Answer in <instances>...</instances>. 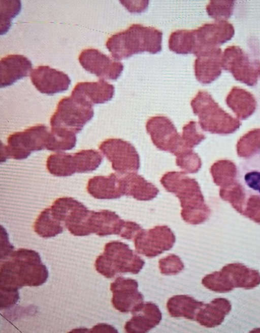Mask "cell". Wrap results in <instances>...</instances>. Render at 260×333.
Returning <instances> with one entry per match:
<instances>
[{
	"label": "cell",
	"instance_id": "1",
	"mask_svg": "<svg viewBox=\"0 0 260 333\" xmlns=\"http://www.w3.org/2000/svg\"><path fill=\"white\" fill-rule=\"evenodd\" d=\"M4 260L0 269L1 293H18L22 287L42 285L48 277V271L35 251L19 248Z\"/></svg>",
	"mask_w": 260,
	"mask_h": 333
},
{
	"label": "cell",
	"instance_id": "2",
	"mask_svg": "<svg viewBox=\"0 0 260 333\" xmlns=\"http://www.w3.org/2000/svg\"><path fill=\"white\" fill-rule=\"evenodd\" d=\"M165 189L175 195L180 202L181 216L185 222L198 225L204 222L209 210L204 203V197L197 181L184 172L171 171L160 180Z\"/></svg>",
	"mask_w": 260,
	"mask_h": 333
},
{
	"label": "cell",
	"instance_id": "3",
	"mask_svg": "<svg viewBox=\"0 0 260 333\" xmlns=\"http://www.w3.org/2000/svg\"><path fill=\"white\" fill-rule=\"evenodd\" d=\"M162 33L153 27L133 24L112 35L106 46L112 59L120 61L143 52L155 54L161 50Z\"/></svg>",
	"mask_w": 260,
	"mask_h": 333
},
{
	"label": "cell",
	"instance_id": "4",
	"mask_svg": "<svg viewBox=\"0 0 260 333\" xmlns=\"http://www.w3.org/2000/svg\"><path fill=\"white\" fill-rule=\"evenodd\" d=\"M193 114L202 129L211 133L231 134L241 125L239 120L224 111L205 91H199L190 102Z\"/></svg>",
	"mask_w": 260,
	"mask_h": 333
},
{
	"label": "cell",
	"instance_id": "5",
	"mask_svg": "<svg viewBox=\"0 0 260 333\" xmlns=\"http://www.w3.org/2000/svg\"><path fill=\"white\" fill-rule=\"evenodd\" d=\"M145 262L128 245L122 242L113 241L106 243L103 253L95 261L96 270L107 278L125 273L137 274Z\"/></svg>",
	"mask_w": 260,
	"mask_h": 333
},
{
	"label": "cell",
	"instance_id": "6",
	"mask_svg": "<svg viewBox=\"0 0 260 333\" xmlns=\"http://www.w3.org/2000/svg\"><path fill=\"white\" fill-rule=\"evenodd\" d=\"M202 284L209 290L221 293L229 292L235 288L251 289L260 284V273L242 264L230 263L220 271L205 276Z\"/></svg>",
	"mask_w": 260,
	"mask_h": 333
},
{
	"label": "cell",
	"instance_id": "7",
	"mask_svg": "<svg viewBox=\"0 0 260 333\" xmlns=\"http://www.w3.org/2000/svg\"><path fill=\"white\" fill-rule=\"evenodd\" d=\"M49 133L46 126L39 124L10 135L7 145L1 144V162L11 158L24 159L32 152L46 149Z\"/></svg>",
	"mask_w": 260,
	"mask_h": 333
},
{
	"label": "cell",
	"instance_id": "8",
	"mask_svg": "<svg viewBox=\"0 0 260 333\" xmlns=\"http://www.w3.org/2000/svg\"><path fill=\"white\" fill-rule=\"evenodd\" d=\"M93 115L92 106L79 102L71 96L65 97L58 103L50 123L51 127L66 129L77 134Z\"/></svg>",
	"mask_w": 260,
	"mask_h": 333
},
{
	"label": "cell",
	"instance_id": "9",
	"mask_svg": "<svg viewBox=\"0 0 260 333\" xmlns=\"http://www.w3.org/2000/svg\"><path fill=\"white\" fill-rule=\"evenodd\" d=\"M222 68L236 80L254 86L260 76V61L252 59L239 46H230L222 53Z\"/></svg>",
	"mask_w": 260,
	"mask_h": 333
},
{
	"label": "cell",
	"instance_id": "10",
	"mask_svg": "<svg viewBox=\"0 0 260 333\" xmlns=\"http://www.w3.org/2000/svg\"><path fill=\"white\" fill-rule=\"evenodd\" d=\"M99 149L119 174L137 172L140 168L139 155L135 147L126 141L109 138L101 143Z\"/></svg>",
	"mask_w": 260,
	"mask_h": 333
},
{
	"label": "cell",
	"instance_id": "11",
	"mask_svg": "<svg viewBox=\"0 0 260 333\" xmlns=\"http://www.w3.org/2000/svg\"><path fill=\"white\" fill-rule=\"evenodd\" d=\"M146 129L154 145L160 150L176 156L185 150L192 149L185 146L173 122L166 116L150 118L146 122Z\"/></svg>",
	"mask_w": 260,
	"mask_h": 333
},
{
	"label": "cell",
	"instance_id": "12",
	"mask_svg": "<svg viewBox=\"0 0 260 333\" xmlns=\"http://www.w3.org/2000/svg\"><path fill=\"white\" fill-rule=\"evenodd\" d=\"M133 240L138 253L153 258L172 248L176 237L170 228L164 225L142 229Z\"/></svg>",
	"mask_w": 260,
	"mask_h": 333
},
{
	"label": "cell",
	"instance_id": "13",
	"mask_svg": "<svg viewBox=\"0 0 260 333\" xmlns=\"http://www.w3.org/2000/svg\"><path fill=\"white\" fill-rule=\"evenodd\" d=\"M196 56L211 50L230 40L234 35L233 24L227 21H215L194 30Z\"/></svg>",
	"mask_w": 260,
	"mask_h": 333
},
{
	"label": "cell",
	"instance_id": "14",
	"mask_svg": "<svg viewBox=\"0 0 260 333\" xmlns=\"http://www.w3.org/2000/svg\"><path fill=\"white\" fill-rule=\"evenodd\" d=\"M79 61L87 71L100 79L116 80L123 70V64L114 60L94 48L84 49L80 53Z\"/></svg>",
	"mask_w": 260,
	"mask_h": 333
},
{
	"label": "cell",
	"instance_id": "15",
	"mask_svg": "<svg viewBox=\"0 0 260 333\" xmlns=\"http://www.w3.org/2000/svg\"><path fill=\"white\" fill-rule=\"evenodd\" d=\"M138 283L134 279L119 276L111 284L112 303L121 313L133 312L143 302V295L138 291Z\"/></svg>",
	"mask_w": 260,
	"mask_h": 333
},
{
	"label": "cell",
	"instance_id": "16",
	"mask_svg": "<svg viewBox=\"0 0 260 333\" xmlns=\"http://www.w3.org/2000/svg\"><path fill=\"white\" fill-rule=\"evenodd\" d=\"M244 158L236 168L237 183L246 196L260 200V149Z\"/></svg>",
	"mask_w": 260,
	"mask_h": 333
},
{
	"label": "cell",
	"instance_id": "17",
	"mask_svg": "<svg viewBox=\"0 0 260 333\" xmlns=\"http://www.w3.org/2000/svg\"><path fill=\"white\" fill-rule=\"evenodd\" d=\"M30 77L38 91L48 95L67 90L71 82L67 74L48 66H39L32 69Z\"/></svg>",
	"mask_w": 260,
	"mask_h": 333
},
{
	"label": "cell",
	"instance_id": "18",
	"mask_svg": "<svg viewBox=\"0 0 260 333\" xmlns=\"http://www.w3.org/2000/svg\"><path fill=\"white\" fill-rule=\"evenodd\" d=\"M115 93L113 85L105 79L94 82H81L73 89L71 96L79 102L87 106L102 104L112 99Z\"/></svg>",
	"mask_w": 260,
	"mask_h": 333
},
{
	"label": "cell",
	"instance_id": "19",
	"mask_svg": "<svg viewBox=\"0 0 260 333\" xmlns=\"http://www.w3.org/2000/svg\"><path fill=\"white\" fill-rule=\"evenodd\" d=\"M222 55L221 48H217L197 57L194 70L199 82L204 85L209 84L221 75Z\"/></svg>",
	"mask_w": 260,
	"mask_h": 333
},
{
	"label": "cell",
	"instance_id": "20",
	"mask_svg": "<svg viewBox=\"0 0 260 333\" xmlns=\"http://www.w3.org/2000/svg\"><path fill=\"white\" fill-rule=\"evenodd\" d=\"M32 70V63L26 57L20 54H10L0 61V86H10L23 77Z\"/></svg>",
	"mask_w": 260,
	"mask_h": 333
},
{
	"label": "cell",
	"instance_id": "21",
	"mask_svg": "<svg viewBox=\"0 0 260 333\" xmlns=\"http://www.w3.org/2000/svg\"><path fill=\"white\" fill-rule=\"evenodd\" d=\"M132 314L124 325L127 332H146L158 325L162 317L159 308L150 302L143 303Z\"/></svg>",
	"mask_w": 260,
	"mask_h": 333
},
{
	"label": "cell",
	"instance_id": "22",
	"mask_svg": "<svg viewBox=\"0 0 260 333\" xmlns=\"http://www.w3.org/2000/svg\"><path fill=\"white\" fill-rule=\"evenodd\" d=\"M125 221L122 219L115 212L109 210L99 211L92 210L88 220L90 234L99 236L110 235H120Z\"/></svg>",
	"mask_w": 260,
	"mask_h": 333
},
{
	"label": "cell",
	"instance_id": "23",
	"mask_svg": "<svg viewBox=\"0 0 260 333\" xmlns=\"http://www.w3.org/2000/svg\"><path fill=\"white\" fill-rule=\"evenodd\" d=\"M123 195L132 197L138 201H147L154 199L158 189L143 176L135 172L128 173L120 178Z\"/></svg>",
	"mask_w": 260,
	"mask_h": 333
},
{
	"label": "cell",
	"instance_id": "24",
	"mask_svg": "<svg viewBox=\"0 0 260 333\" xmlns=\"http://www.w3.org/2000/svg\"><path fill=\"white\" fill-rule=\"evenodd\" d=\"M231 309L232 304L227 299L215 298L209 303H204L197 312L194 320L204 327H214L223 322Z\"/></svg>",
	"mask_w": 260,
	"mask_h": 333
},
{
	"label": "cell",
	"instance_id": "25",
	"mask_svg": "<svg viewBox=\"0 0 260 333\" xmlns=\"http://www.w3.org/2000/svg\"><path fill=\"white\" fill-rule=\"evenodd\" d=\"M88 192L98 199H114L124 196L120 178L115 173L109 176H96L89 179Z\"/></svg>",
	"mask_w": 260,
	"mask_h": 333
},
{
	"label": "cell",
	"instance_id": "26",
	"mask_svg": "<svg viewBox=\"0 0 260 333\" xmlns=\"http://www.w3.org/2000/svg\"><path fill=\"white\" fill-rule=\"evenodd\" d=\"M228 106L236 114L238 118L245 120L255 112L256 101L249 92L238 87H234L225 99Z\"/></svg>",
	"mask_w": 260,
	"mask_h": 333
},
{
	"label": "cell",
	"instance_id": "27",
	"mask_svg": "<svg viewBox=\"0 0 260 333\" xmlns=\"http://www.w3.org/2000/svg\"><path fill=\"white\" fill-rule=\"evenodd\" d=\"M203 304V302L198 301L189 295H178L169 299L167 308L173 317L194 320L197 312Z\"/></svg>",
	"mask_w": 260,
	"mask_h": 333
},
{
	"label": "cell",
	"instance_id": "28",
	"mask_svg": "<svg viewBox=\"0 0 260 333\" xmlns=\"http://www.w3.org/2000/svg\"><path fill=\"white\" fill-rule=\"evenodd\" d=\"M46 167L48 172L57 177H68L78 173V163L75 153L61 152L51 154L47 158Z\"/></svg>",
	"mask_w": 260,
	"mask_h": 333
},
{
	"label": "cell",
	"instance_id": "29",
	"mask_svg": "<svg viewBox=\"0 0 260 333\" xmlns=\"http://www.w3.org/2000/svg\"><path fill=\"white\" fill-rule=\"evenodd\" d=\"M34 229L40 237L47 238L55 237L63 231V224L52 215L50 208L43 210L36 219Z\"/></svg>",
	"mask_w": 260,
	"mask_h": 333
},
{
	"label": "cell",
	"instance_id": "30",
	"mask_svg": "<svg viewBox=\"0 0 260 333\" xmlns=\"http://www.w3.org/2000/svg\"><path fill=\"white\" fill-rule=\"evenodd\" d=\"M76 134L66 129L51 127L46 149L55 152L71 150L76 144Z\"/></svg>",
	"mask_w": 260,
	"mask_h": 333
},
{
	"label": "cell",
	"instance_id": "31",
	"mask_svg": "<svg viewBox=\"0 0 260 333\" xmlns=\"http://www.w3.org/2000/svg\"><path fill=\"white\" fill-rule=\"evenodd\" d=\"M168 43L169 49L177 54H193L195 48L194 30H178L172 32Z\"/></svg>",
	"mask_w": 260,
	"mask_h": 333
},
{
	"label": "cell",
	"instance_id": "32",
	"mask_svg": "<svg viewBox=\"0 0 260 333\" xmlns=\"http://www.w3.org/2000/svg\"><path fill=\"white\" fill-rule=\"evenodd\" d=\"M235 2L233 0H211L206 6V11L215 21H226L233 14Z\"/></svg>",
	"mask_w": 260,
	"mask_h": 333
},
{
	"label": "cell",
	"instance_id": "33",
	"mask_svg": "<svg viewBox=\"0 0 260 333\" xmlns=\"http://www.w3.org/2000/svg\"><path fill=\"white\" fill-rule=\"evenodd\" d=\"M237 147L238 154L243 157L260 149V128L252 129L241 137Z\"/></svg>",
	"mask_w": 260,
	"mask_h": 333
},
{
	"label": "cell",
	"instance_id": "34",
	"mask_svg": "<svg viewBox=\"0 0 260 333\" xmlns=\"http://www.w3.org/2000/svg\"><path fill=\"white\" fill-rule=\"evenodd\" d=\"M176 164L186 174H194L201 169L202 161L192 149H187L176 156Z\"/></svg>",
	"mask_w": 260,
	"mask_h": 333
},
{
	"label": "cell",
	"instance_id": "35",
	"mask_svg": "<svg viewBox=\"0 0 260 333\" xmlns=\"http://www.w3.org/2000/svg\"><path fill=\"white\" fill-rule=\"evenodd\" d=\"M210 172L214 182L219 184L228 179H235L237 168L231 162L221 160L214 163L211 168Z\"/></svg>",
	"mask_w": 260,
	"mask_h": 333
},
{
	"label": "cell",
	"instance_id": "36",
	"mask_svg": "<svg viewBox=\"0 0 260 333\" xmlns=\"http://www.w3.org/2000/svg\"><path fill=\"white\" fill-rule=\"evenodd\" d=\"M182 139L185 146L192 149L205 139V135L199 129L197 123L193 121H189L182 128Z\"/></svg>",
	"mask_w": 260,
	"mask_h": 333
},
{
	"label": "cell",
	"instance_id": "37",
	"mask_svg": "<svg viewBox=\"0 0 260 333\" xmlns=\"http://www.w3.org/2000/svg\"><path fill=\"white\" fill-rule=\"evenodd\" d=\"M158 264L161 273L165 275L177 274L184 268L180 257L175 254H170L159 259Z\"/></svg>",
	"mask_w": 260,
	"mask_h": 333
},
{
	"label": "cell",
	"instance_id": "38",
	"mask_svg": "<svg viewBox=\"0 0 260 333\" xmlns=\"http://www.w3.org/2000/svg\"><path fill=\"white\" fill-rule=\"evenodd\" d=\"M19 1H11V6L10 1H4V13L1 14V35L6 33L10 26L11 19L16 15L20 11L17 10L13 11L21 8V4Z\"/></svg>",
	"mask_w": 260,
	"mask_h": 333
},
{
	"label": "cell",
	"instance_id": "39",
	"mask_svg": "<svg viewBox=\"0 0 260 333\" xmlns=\"http://www.w3.org/2000/svg\"><path fill=\"white\" fill-rule=\"evenodd\" d=\"M142 228L134 221H125L124 229L120 236L127 240L134 239Z\"/></svg>",
	"mask_w": 260,
	"mask_h": 333
}]
</instances>
